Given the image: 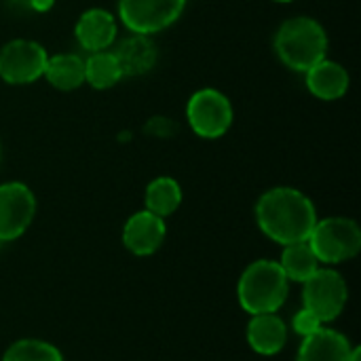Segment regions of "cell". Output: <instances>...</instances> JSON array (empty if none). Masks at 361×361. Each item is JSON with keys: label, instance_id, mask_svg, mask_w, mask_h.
<instances>
[{"label": "cell", "instance_id": "6da1fadb", "mask_svg": "<svg viewBox=\"0 0 361 361\" xmlns=\"http://www.w3.org/2000/svg\"><path fill=\"white\" fill-rule=\"evenodd\" d=\"M256 222L269 239L290 245L309 239L317 222V212L305 192L290 186H277L258 199Z\"/></svg>", "mask_w": 361, "mask_h": 361}, {"label": "cell", "instance_id": "7a4b0ae2", "mask_svg": "<svg viewBox=\"0 0 361 361\" xmlns=\"http://www.w3.org/2000/svg\"><path fill=\"white\" fill-rule=\"evenodd\" d=\"M275 51L290 70L307 72L317 61L326 59L328 34L313 17H292L277 30Z\"/></svg>", "mask_w": 361, "mask_h": 361}, {"label": "cell", "instance_id": "3957f363", "mask_svg": "<svg viewBox=\"0 0 361 361\" xmlns=\"http://www.w3.org/2000/svg\"><path fill=\"white\" fill-rule=\"evenodd\" d=\"M290 292V281L275 260L252 262L237 286V298L245 313L262 315L277 313Z\"/></svg>", "mask_w": 361, "mask_h": 361}, {"label": "cell", "instance_id": "277c9868", "mask_svg": "<svg viewBox=\"0 0 361 361\" xmlns=\"http://www.w3.org/2000/svg\"><path fill=\"white\" fill-rule=\"evenodd\" d=\"M307 241L319 262L338 264L360 254L361 228L349 218H326L315 222Z\"/></svg>", "mask_w": 361, "mask_h": 361}, {"label": "cell", "instance_id": "5b68a950", "mask_svg": "<svg viewBox=\"0 0 361 361\" xmlns=\"http://www.w3.org/2000/svg\"><path fill=\"white\" fill-rule=\"evenodd\" d=\"M186 118L199 137L218 140L226 135L233 125L231 99L218 89H199L186 104Z\"/></svg>", "mask_w": 361, "mask_h": 361}, {"label": "cell", "instance_id": "8992f818", "mask_svg": "<svg viewBox=\"0 0 361 361\" xmlns=\"http://www.w3.org/2000/svg\"><path fill=\"white\" fill-rule=\"evenodd\" d=\"M186 0H118V17L131 34H157L176 23Z\"/></svg>", "mask_w": 361, "mask_h": 361}, {"label": "cell", "instance_id": "52a82bcc", "mask_svg": "<svg viewBox=\"0 0 361 361\" xmlns=\"http://www.w3.org/2000/svg\"><path fill=\"white\" fill-rule=\"evenodd\" d=\"M305 283L302 302L307 311L315 313L324 324L336 319L349 298L347 283L341 273L330 269H317Z\"/></svg>", "mask_w": 361, "mask_h": 361}, {"label": "cell", "instance_id": "ba28073f", "mask_svg": "<svg viewBox=\"0 0 361 361\" xmlns=\"http://www.w3.org/2000/svg\"><path fill=\"white\" fill-rule=\"evenodd\" d=\"M47 51L34 40H11L0 49V78L8 85H30L44 74Z\"/></svg>", "mask_w": 361, "mask_h": 361}, {"label": "cell", "instance_id": "9c48e42d", "mask_svg": "<svg viewBox=\"0 0 361 361\" xmlns=\"http://www.w3.org/2000/svg\"><path fill=\"white\" fill-rule=\"evenodd\" d=\"M36 214L34 192L23 182L0 184V241L19 239Z\"/></svg>", "mask_w": 361, "mask_h": 361}, {"label": "cell", "instance_id": "30bf717a", "mask_svg": "<svg viewBox=\"0 0 361 361\" xmlns=\"http://www.w3.org/2000/svg\"><path fill=\"white\" fill-rule=\"evenodd\" d=\"M165 218L144 209L135 212L123 228V243L135 256L154 254L165 241Z\"/></svg>", "mask_w": 361, "mask_h": 361}, {"label": "cell", "instance_id": "8fae6325", "mask_svg": "<svg viewBox=\"0 0 361 361\" xmlns=\"http://www.w3.org/2000/svg\"><path fill=\"white\" fill-rule=\"evenodd\" d=\"M116 32H118V27H116L114 17L104 8L85 11L74 25V34H76L78 44L91 53L106 51L114 42Z\"/></svg>", "mask_w": 361, "mask_h": 361}, {"label": "cell", "instance_id": "7c38bea8", "mask_svg": "<svg viewBox=\"0 0 361 361\" xmlns=\"http://www.w3.org/2000/svg\"><path fill=\"white\" fill-rule=\"evenodd\" d=\"M305 76H307V89L324 102L341 99L351 85L349 72L332 59L317 61L313 68L305 72Z\"/></svg>", "mask_w": 361, "mask_h": 361}, {"label": "cell", "instance_id": "4fadbf2b", "mask_svg": "<svg viewBox=\"0 0 361 361\" xmlns=\"http://www.w3.org/2000/svg\"><path fill=\"white\" fill-rule=\"evenodd\" d=\"M123 76H142L157 63V47L146 34H131L112 51Z\"/></svg>", "mask_w": 361, "mask_h": 361}, {"label": "cell", "instance_id": "5bb4252c", "mask_svg": "<svg viewBox=\"0 0 361 361\" xmlns=\"http://www.w3.org/2000/svg\"><path fill=\"white\" fill-rule=\"evenodd\" d=\"M296 361H351V345L341 332L319 328L305 336Z\"/></svg>", "mask_w": 361, "mask_h": 361}, {"label": "cell", "instance_id": "9a60e30c", "mask_svg": "<svg viewBox=\"0 0 361 361\" xmlns=\"http://www.w3.org/2000/svg\"><path fill=\"white\" fill-rule=\"evenodd\" d=\"M288 341V328L275 313L252 315L247 326V343L260 355H275Z\"/></svg>", "mask_w": 361, "mask_h": 361}, {"label": "cell", "instance_id": "2e32d148", "mask_svg": "<svg viewBox=\"0 0 361 361\" xmlns=\"http://www.w3.org/2000/svg\"><path fill=\"white\" fill-rule=\"evenodd\" d=\"M42 76L59 91H74L85 82V59L74 53L51 55Z\"/></svg>", "mask_w": 361, "mask_h": 361}, {"label": "cell", "instance_id": "e0dca14e", "mask_svg": "<svg viewBox=\"0 0 361 361\" xmlns=\"http://www.w3.org/2000/svg\"><path fill=\"white\" fill-rule=\"evenodd\" d=\"M279 267L286 273L288 281H300L302 283L319 269V260L313 254L309 241H298V243L286 245Z\"/></svg>", "mask_w": 361, "mask_h": 361}, {"label": "cell", "instance_id": "ac0fdd59", "mask_svg": "<svg viewBox=\"0 0 361 361\" xmlns=\"http://www.w3.org/2000/svg\"><path fill=\"white\" fill-rule=\"evenodd\" d=\"M182 203V188L173 178H157L148 184L146 188V209L167 218L171 216Z\"/></svg>", "mask_w": 361, "mask_h": 361}, {"label": "cell", "instance_id": "d6986e66", "mask_svg": "<svg viewBox=\"0 0 361 361\" xmlns=\"http://www.w3.org/2000/svg\"><path fill=\"white\" fill-rule=\"evenodd\" d=\"M123 78L121 66L112 51H97L85 61V82L93 89H110Z\"/></svg>", "mask_w": 361, "mask_h": 361}, {"label": "cell", "instance_id": "ffe728a7", "mask_svg": "<svg viewBox=\"0 0 361 361\" xmlns=\"http://www.w3.org/2000/svg\"><path fill=\"white\" fill-rule=\"evenodd\" d=\"M2 361H63V357L59 349L53 347L51 343L25 338V341L13 343L6 349Z\"/></svg>", "mask_w": 361, "mask_h": 361}, {"label": "cell", "instance_id": "44dd1931", "mask_svg": "<svg viewBox=\"0 0 361 361\" xmlns=\"http://www.w3.org/2000/svg\"><path fill=\"white\" fill-rule=\"evenodd\" d=\"M319 328H324V322L315 313H311L307 309H300L296 313V317H294V332L300 334L302 338L313 334V332H317Z\"/></svg>", "mask_w": 361, "mask_h": 361}, {"label": "cell", "instance_id": "7402d4cb", "mask_svg": "<svg viewBox=\"0 0 361 361\" xmlns=\"http://www.w3.org/2000/svg\"><path fill=\"white\" fill-rule=\"evenodd\" d=\"M53 4H55V0H30V6H32L34 11H38V13L49 11Z\"/></svg>", "mask_w": 361, "mask_h": 361}, {"label": "cell", "instance_id": "603a6c76", "mask_svg": "<svg viewBox=\"0 0 361 361\" xmlns=\"http://www.w3.org/2000/svg\"><path fill=\"white\" fill-rule=\"evenodd\" d=\"M351 361H361V349H360V347L351 349Z\"/></svg>", "mask_w": 361, "mask_h": 361}, {"label": "cell", "instance_id": "cb8c5ba5", "mask_svg": "<svg viewBox=\"0 0 361 361\" xmlns=\"http://www.w3.org/2000/svg\"><path fill=\"white\" fill-rule=\"evenodd\" d=\"M0 163H2V146H0Z\"/></svg>", "mask_w": 361, "mask_h": 361}, {"label": "cell", "instance_id": "d4e9b609", "mask_svg": "<svg viewBox=\"0 0 361 361\" xmlns=\"http://www.w3.org/2000/svg\"><path fill=\"white\" fill-rule=\"evenodd\" d=\"M275 2H292V0H275Z\"/></svg>", "mask_w": 361, "mask_h": 361}]
</instances>
